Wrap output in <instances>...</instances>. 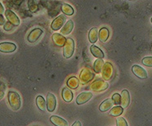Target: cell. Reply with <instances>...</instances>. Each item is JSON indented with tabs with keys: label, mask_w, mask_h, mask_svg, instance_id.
<instances>
[{
	"label": "cell",
	"mask_w": 152,
	"mask_h": 126,
	"mask_svg": "<svg viewBox=\"0 0 152 126\" xmlns=\"http://www.w3.org/2000/svg\"><path fill=\"white\" fill-rule=\"evenodd\" d=\"M65 21H66V17L64 15H60L58 17H56L51 24V28L53 30H60L62 27H64L65 25Z\"/></svg>",
	"instance_id": "obj_6"
},
{
	"label": "cell",
	"mask_w": 152,
	"mask_h": 126,
	"mask_svg": "<svg viewBox=\"0 0 152 126\" xmlns=\"http://www.w3.org/2000/svg\"><path fill=\"white\" fill-rule=\"evenodd\" d=\"M124 112V108H122L121 106H113V108L110 111V116H112L113 117L121 116Z\"/></svg>",
	"instance_id": "obj_26"
},
{
	"label": "cell",
	"mask_w": 152,
	"mask_h": 126,
	"mask_svg": "<svg viewBox=\"0 0 152 126\" xmlns=\"http://www.w3.org/2000/svg\"><path fill=\"white\" fill-rule=\"evenodd\" d=\"M72 126H81V123L80 122L79 120H77V121L74 122V124H73Z\"/></svg>",
	"instance_id": "obj_34"
},
{
	"label": "cell",
	"mask_w": 152,
	"mask_h": 126,
	"mask_svg": "<svg viewBox=\"0 0 152 126\" xmlns=\"http://www.w3.org/2000/svg\"><path fill=\"white\" fill-rule=\"evenodd\" d=\"M5 17L7 19V21L10 22L11 24H12L14 26H18L20 25V20L17 15L15 14L12 11L7 10L5 11Z\"/></svg>",
	"instance_id": "obj_9"
},
{
	"label": "cell",
	"mask_w": 152,
	"mask_h": 126,
	"mask_svg": "<svg viewBox=\"0 0 152 126\" xmlns=\"http://www.w3.org/2000/svg\"><path fill=\"white\" fill-rule=\"evenodd\" d=\"M104 62L103 59H97L94 62V71L96 73H100L103 67H104Z\"/></svg>",
	"instance_id": "obj_25"
},
{
	"label": "cell",
	"mask_w": 152,
	"mask_h": 126,
	"mask_svg": "<svg viewBox=\"0 0 152 126\" xmlns=\"http://www.w3.org/2000/svg\"><path fill=\"white\" fill-rule=\"evenodd\" d=\"M110 37V30L105 27L100 29L99 31V39L103 43H105Z\"/></svg>",
	"instance_id": "obj_22"
},
{
	"label": "cell",
	"mask_w": 152,
	"mask_h": 126,
	"mask_svg": "<svg viewBox=\"0 0 152 126\" xmlns=\"http://www.w3.org/2000/svg\"><path fill=\"white\" fill-rule=\"evenodd\" d=\"M47 110L50 112H53L56 108V98L53 93H49L47 94V101H46Z\"/></svg>",
	"instance_id": "obj_11"
},
{
	"label": "cell",
	"mask_w": 152,
	"mask_h": 126,
	"mask_svg": "<svg viewBox=\"0 0 152 126\" xmlns=\"http://www.w3.org/2000/svg\"><path fill=\"white\" fill-rule=\"evenodd\" d=\"M6 22H5V18L4 17L3 15L0 14V25H4Z\"/></svg>",
	"instance_id": "obj_32"
},
{
	"label": "cell",
	"mask_w": 152,
	"mask_h": 126,
	"mask_svg": "<svg viewBox=\"0 0 152 126\" xmlns=\"http://www.w3.org/2000/svg\"><path fill=\"white\" fill-rule=\"evenodd\" d=\"M4 92H5V85L4 84H0V99L4 98Z\"/></svg>",
	"instance_id": "obj_31"
},
{
	"label": "cell",
	"mask_w": 152,
	"mask_h": 126,
	"mask_svg": "<svg viewBox=\"0 0 152 126\" xmlns=\"http://www.w3.org/2000/svg\"><path fill=\"white\" fill-rule=\"evenodd\" d=\"M43 34V30L41 29L36 28L32 30L30 32V34L27 36V40H28L29 43H33L36 42L38 39H39V37L41 36V35Z\"/></svg>",
	"instance_id": "obj_8"
},
{
	"label": "cell",
	"mask_w": 152,
	"mask_h": 126,
	"mask_svg": "<svg viewBox=\"0 0 152 126\" xmlns=\"http://www.w3.org/2000/svg\"><path fill=\"white\" fill-rule=\"evenodd\" d=\"M96 76L94 71L89 68H84L81 70V74L79 75V81L81 84H86L91 81Z\"/></svg>",
	"instance_id": "obj_2"
},
{
	"label": "cell",
	"mask_w": 152,
	"mask_h": 126,
	"mask_svg": "<svg viewBox=\"0 0 152 126\" xmlns=\"http://www.w3.org/2000/svg\"><path fill=\"white\" fill-rule=\"evenodd\" d=\"M142 63L146 67H152V56H145L142 59Z\"/></svg>",
	"instance_id": "obj_27"
},
{
	"label": "cell",
	"mask_w": 152,
	"mask_h": 126,
	"mask_svg": "<svg viewBox=\"0 0 152 126\" xmlns=\"http://www.w3.org/2000/svg\"><path fill=\"white\" fill-rule=\"evenodd\" d=\"M130 103V94L127 89H124L121 93V107L122 108H127Z\"/></svg>",
	"instance_id": "obj_13"
},
{
	"label": "cell",
	"mask_w": 152,
	"mask_h": 126,
	"mask_svg": "<svg viewBox=\"0 0 152 126\" xmlns=\"http://www.w3.org/2000/svg\"><path fill=\"white\" fill-rule=\"evenodd\" d=\"M52 39H53V43L58 47H64L67 42V39L64 35H62L61 34H58V33H55L52 35Z\"/></svg>",
	"instance_id": "obj_15"
},
{
	"label": "cell",
	"mask_w": 152,
	"mask_h": 126,
	"mask_svg": "<svg viewBox=\"0 0 152 126\" xmlns=\"http://www.w3.org/2000/svg\"><path fill=\"white\" fill-rule=\"evenodd\" d=\"M103 80L104 81L110 80L113 75V67L110 62H105L101 70Z\"/></svg>",
	"instance_id": "obj_4"
},
{
	"label": "cell",
	"mask_w": 152,
	"mask_h": 126,
	"mask_svg": "<svg viewBox=\"0 0 152 126\" xmlns=\"http://www.w3.org/2000/svg\"><path fill=\"white\" fill-rule=\"evenodd\" d=\"M151 22H152V18H151Z\"/></svg>",
	"instance_id": "obj_36"
},
{
	"label": "cell",
	"mask_w": 152,
	"mask_h": 126,
	"mask_svg": "<svg viewBox=\"0 0 152 126\" xmlns=\"http://www.w3.org/2000/svg\"><path fill=\"white\" fill-rule=\"evenodd\" d=\"M7 101L13 111H18L21 107V98L17 92L9 91L7 93Z\"/></svg>",
	"instance_id": "obj_1"
},
{
	"label": "cell",
	"mask_w": 152,
	"mask_h": 126,
	"mask_svg": "<svg viewBox=\"0 0 152 126\" xmlns=\"http://www.w3.org/2000/svg\"><path fill=\"white\" fill-rule=\"evenodd\" d=\"M132 71L139 79L144 80V79H146V78L148 77V75H147L146 70L144 68H142V67L138 66V65H134L133 67H132Z\"/></svg>",
	"instance_id": "obj_7"
},
{
	"label": "cell",
	"mask_w": 152,
	"mask_h": 126,
	"mask_svg": "<svg viewBox=\"0 0 152 126\" xmlns=\"http://www.w3.org/2000/svg\"><path fill=\"white\" fill-rule=\"evenodd\" d=\"M67 87L69 88L70 89H76L77 88L79 84H80V81L78 80L77 78L72 76V77L69 78L67 81Z\"/></svg>",
	"instance_id": "obj_20"
},
{
	"label": "cell",
	"mask_w": 152,
	"mask_h": 126,
	"mask_svg": "<svg viewBox=\"0 0 152 126\" xmlns=\"http://www.w3.org/2000/svg\"><path fill=\"white\" fill-rule=\"evenodd\" d=\"M62 12H64L65 15H67V16H72L74 13V9L72 8V6H70L69 4H62Z\"/></svg>",
	"instance_id": "obj_24"
},
{
	"label": "cell",
	"mask_w": 152,
	"mask_h": 126,
	"mask_svg": "<svg viewBox=\"0 0 152 126\" xmlns=\"http://www.w3.org/2000/svg\"><path fill=\"white\" fill-rule=\"evenodd\" d=\"M75 50L74 40L71 38L67 39V42L64 46V56L65 58H70L72 56Z\"/></svg>",
	"instance_id": "obj_3"
},
{
	"label": "cell",
	"mask_w": 152,
	"mask_h": 126,
	"mask_svg": "<svg viewBox=\"0 0 152 126\" xmlns=\"http://www.w3.org/2000/svg\"><path fill=\"white\" fill-rule=\"evenodd\" d=\"M2 84V82H1V80H0V84Z\"/></svg>",
	"instance_id": "obj_35"
},
{
	"label": "cell",
	"mask_w": 152,
	"mask_h": 126,
	"mask_svg": "<svg viewBox=\"0 0 152 126\" xmlns=\"http://www.w3.org/2000/svg\"><path fill=\"white\" fill-rule=\"evenodd\" d=\"M99 38V31L96 27L92 28L89 32V41L91 43H95Z\"/></svg>",
	"instance_id": "obj_21"
},
{
	"label": "cell",
	"mask_w": 152,
	"mask_h": 126,
	"mask_svg": "<svg viewBox=\"0 0 152 126\" xmlns=\"http://www.w3.org/2000/svg\"><path fill=\"white\" fill-rule=\"evenodd\" d=\"M36 105L38 106V108L41 111V112H45L47 109V106H46V102L45 98H43L42 96H38L36 98Z\"/></svg>",
	"instance_id": "obj_23"
},
{
	"label": "cell",
	"mask_w": 152,
	"mask_h": 126,
	"mask_svg": "<svg viewBox=\"0 0 152 126\" xmlns=\"http://www.w3.org/2000/svg\"><path fill=\"white\" fill-rule=\"evenodd\" d=\"M50 122L55 126H68V123L59 116H52L50 117Z\"/></svg>",
	"instance_id": "obj_16"
},
{
	"label": "cell",
	"mask_w": 152,
	"mask_h": 126,
	"mask_svg": "<svg viewBox=\"0 0 152 126\" xmlns=\"http://www.w3.org/2000/svg\"><path fill=\"white\" fill-rule=\"evenodd\" d=\"M108 88H109V84L106 81H104V80H100V79L94 81V83H92V84L91 85V88L93 91L96 92L104 91Z\"/></svg>",
	"instance_id": "obj_5"
},
{
	"label": "cell",
	"mask_w": 152,
	"mask_h": 126,
	"mask_svg": "<svg viewBox=\"0 0 152 126\" xmlns=\"http://www.w3.org/2000/svg\"><path fill=\"white\" fill-rule=\"evenodd\" d=\"M92 96H93V94L91 92H83V93H81L78 95L77 98L76 99V102L78 105L84 104L86 102H88L89 100L92 98Z\"/></svg>",
	"instance_id": "obj_12"
},
{
	"label": "cell",
	"mask_w": 152,
	"mask_h": 126,
	"mask_svg": "<svg viewBox=\"0 0 152 126\" xmlns=\"http://www.w3.org/2000/svg\"><path fill=\"white\" fill-rule=\"evenodd\" d=\"M4 12H5V10H4V6H3L2 4L0 3V14L3 15V13H4Z\"/></svg>",
	"instance_id": "obj_33"
},
{
	"label": "cell",
	"mask_w": 152,
	"mask_h": 126,
	"mask_svg": "<svg viewBox=\"0 0 152 126\" xmlns=\"http://www.w3.org/2000/svg\"><path fill=\"white\" fill-rule=\"evenodd\" d=\"M114 105V102H113V99L112 98H108L106 100H104V102L99 105V110L101 112H105L110 111L113 107Z\"/></svg>",
	"instance_id": "obj_14"
},
{
	"label": "cell",
	"mask_w": 152,
	"mask_h": 126,
	"mask_svg": "<svg viewBox=\"0 0 152 126\" xmlns=\"http://www.w3.org/2000/svg\"><path fill=\"white\" fill-rule=\"evenodd\" d=\"M91 52L93 54V56H96V58H98V59H103L104 56V54L102 52V50L99 48H98L97 46L94 45V44L91 46Z\"/></svg>",
	"instance_id": "obj_19"
},
{
	"label": "cell",
	"mask_w": 152,
	"mask_h": 126,
	"mask_svg": "<svg viewBox=\"0 0 152 126\" xmlns=\"http://www.w3.org/2000/svg\"><path fill=\"white\" fill-rule=\"evenodd\" d=\"M74 27V23L72 20L67 21V23H65L64 27L61 30V35H69L72 30V29Z\"/></svg>",
	"instance_id": "obj_17"
},
{
	"label": "cell",
	"mask_w": 152,
	"mask_h": 126,
	"mask_svg": "<svg viewBox=\"0 0 152 126\" xmlns=\"http://www.w3.org/2000/svg\"><path fill=\"white\" fill-rule=\"evenodd\" d=\"M14 28V25L12 24H11L10 22H8L7 21L4 25V30H6V31H11V30H12Z\"/></svg>",
	"instance_id": "obj_30"
},
{
	"label": "cell",
	"mask_w": 152,
	"mask_h": 126,
	"mask_svg": "<svg viewBox=\"0 0 152 126\" xmlns=\"http://www.w3.org/2000/svg\"><path fill=\"white\" fill-rule=\"evenodd\" d=\"M117 126H128L127 125V122L126 119H124V117H118L116 119Z\"/></svg>",
	"instance_id": "obj_28"
},
{
	"label": "cell",
	"mask_w": 152,
	"mask_h": 126,
	"mask_svg": "<svg viewBox=\"0 0 152 126\" xmlns=\"http://www.w3.org/2000/svg\"><path fill=\"white\" fill-rule=\"evenodd\" d=\"M16 49H17V45L13 43L3 42L0 43V52L2 53H12Z\"/></svg>",
	"instance_id": "obj_10"
},
{
	"label": "cell",
	"mask_w": 152,
	"mask_h": 126,
	"mask_svg": "<svg viewBox=\"0 0 152 126\" xmlns=\"http://www.w3.org/2000/svg\"><path fill=\"white\" fill-rule=\"evenodd\" d=\"M112 99H113L114 104H116V105H119L121 103V96L118 93H114L112 96Z\"/></svg>",
	"instance_id": "obj_29"
},
{
	"label": "cell",
	"mask_w": 152,
	"mask_h": 126,
	"mask_svg": "<svg viewBox=\"0 0 152 126\" xmlns=\"http://www.w3.org/2000/svg\"><path fill=\"white\" fill-rule=\"evenodd\" d=\"M62 98L65 102H72V98H73V93L72 90L68 87L64 88L62 91Z\"/></svg>",
	"instance_id": "obj_18"
}]
</instances>
